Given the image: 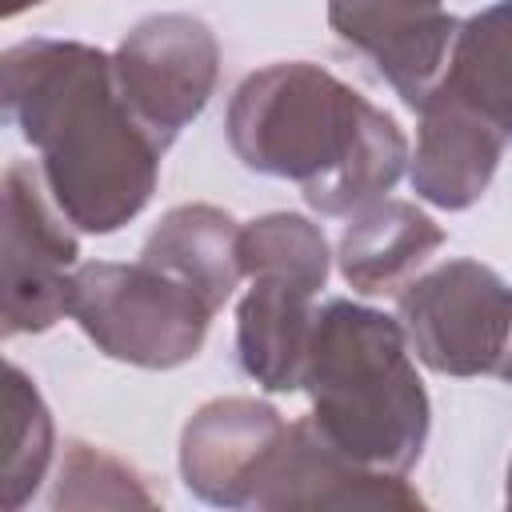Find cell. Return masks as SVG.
Returning a JSON list of instances; mask_svg holds the SVG:
<instances>
[{
    "label": "cell",
    "instance_id": "6da1fadb",
    "mask_svg": "<svg viewBox=\"0 0 512 512\" xmlns=\"http://www.w3.org/2000/svg\"><path fill=\"white\" fill-rule=\"evenodd\" d=\"M4 112L40 156V180L76 232L112 236L160 180V144L128 112L112 52L32 36L4 52Z\"/></svg>",
    "mask_w": 512,
    "mask_h": 512
},
{
    "label": "cell",
    "instance_id": "30bf717a",
    "mask_svg": "<svg viewBox=\"0 0 512 512\" xmlns=\"http://www.w3.org/2000/svg\"><path fill=\"white\" fill-rule=\"evenodd\" d=\"M260 512H288V508H424V496L408 484V476L376 472L344 452H336L316 424L288 420L284 444L264 476L256 496Z\"/></svg>",
    "mask_w": 512,
    "mask_h": 512
},
{
    "label": "cell",
    "instance_id": "8992f818",
    "mask_svg": "<svg viewBox=\"0 0 512 512\" xmlns=\"http://www.w3.org/2000/svg\"><path fill=\"white\" fill-rule=\"evenodd\" d=\"M112 72L136 124L168 152L216 92L220 44L200 16L156 12L120 36Z\"/></svg>",
    "mask_w": 512,
    "mask_h": 512
},
{
    "label": "cell",
    "instance_id": "5bb4252c",
    "mask_svg": "<svg viewBox=\"0 0 512 512\" xmlns=\"http://www.w3.org/2000/svg\"><path fill=\"white\" fill-rule=\"evenodd\" d=\"M140 260L188 284L212 312L240 288V224L216 204H176L148 232Z\"/></svg>",
    "mask_w": 512,
    "mask_h": 512
},
{
    "label": "cell",
    "instance_id": "3957f363",
    "mask_svg": "<svg viewBox=\"0 0 512 512\" xmlns=\"http://www.w3.org/2000/svg\"><path fill=\"white\" fill-rule=\"evenodd\" d=\"M304 392L308 420L348 460L408 476L432 432V400L416 372L400 316L360 300L316 308Z\"/></svg>",
    "mask_w": 512,
    "mask_h": 512
},
{
    "label": "cell",
    "instance_id": "9a60e30c",
    "mask_svg": "<svg viewBox=\"0 0 512 512\" xmlns=\"http://www.w3.org/2000/svg\"><path fill=\"white\" fill-rule=\"evenodd\" d=\"M436 88H448L512 140V0L460 20L448 72Z\"/></svg>",
    "mask_w": 512,
    "mask_h": 512
},
{
    "label": "cell",
    "instance_id": "ac0fdd59",
    "mask_svg": "<svg viewBox=\"0 0 512 512\" xmlns=\"http://www.w3.org/2000/svg\"><path fill=\"white\" fill-rule=\"evenodd\" d=\"M128 504H156V500L124 460L72 440L56 476L52 508H128Z\"/></svg>",
    "mask_w": 512,
    "mask_h": 512
},
{
    "label": "cell",
    "instance_id": "7a4b0ae2",
    "mask_svg": "<svg viewBox=\"0 0 512 512\" xmlns=\"http://www.w3.org/2000/svg\"><path fill=\"white\" fill-rule=\"evenodd\" d=\"M232 156L260 176L300 184L320 216H356L408 172V136L352 84L308 60L248 72L224 112Z\"/></svg>",
    "mask_w": 512,
    "mask_h": 512
},
{
    "label": "cell",
    "instance_id": "d6986e66",
    "mask_svg": "<svg viewBox=\"0 0 512 512\" xmlns=\"http://www.w3.org/2000/svg\"><path fill=\"white\" fill-rule=\"evenodd\" d=\"M36 4H44V0H4V16L12 20V16H20L24 8H36Z\"/></svg>",
    "mask_w": 512,
    "mask_h": 512
},
{
    "label": "cell",
    "instance_id": "8fae6325",
    "mask_svg": "<svg viewBox=\"0 0 512 512\" xmlns=\"http://www.w3.org/2000/svg\"><path fill=\"white\" fill-rule=\"evenodd\" d=\"M416 116V152L408 156L412 192L444 212L472 208L488 192L508 136L464 100H456L448 88H436Z\"/></svg>",
    "mask_w": 512,
    "mask_h": 512
},
{
    "label": "cell",
    "instance_id": "ba28073f",
    "mask_svg": "<svg viewBox=\"0 0 512 512\" xmlns=\"http://www.w3.org/2000/svg\"><path fill=\"white\" fill-rule=\"evenodd\" d=\"M328 28L420 112L448 72L460 20L444 0H328Z\"/></svg>",
    "mask_w": 512,
    "mask_h": 512
},
{
    "label": "cell",
    "instance_id": "4fadbf2b",
    "mask_svg": "<svg viewBox=\"0 0 512 512\" xmlns=\"http://www.w3.org/2000/svg\"><path fill=\"white\" fill-rule=\"evenodd\" d=\"M444 248V228L412 200H376L348 216L336 244L340 276L360 296L404 292Z\"/></svg>",
    "mask_w": 512,
    "mask_h": 512
},
{
    "label": "cell",
    "instance_id": "ffe728a7",
    "mask_svg": "<svg viewBox=\"0 0 512 512\" xmlns=\"http://www.w3.org/2000/svg\"><path fill=\"white\" fill-rule=\"evenodd\" d=\"M504 500L512 504V460H508V480H504Z\"/></svg>",
    "mask_w": 512,
    "mask_h": 512
},
{
    "label": "cell",
    "instance_id": "7c38bea8",
    "mask_svg": "<svg viewBox=\"0 0 512 512\" xmlns=\"http://www.w3.org/2000/svg\"><path fill=\"white\" fill-rule=\"evenodd\" d=\"M312 288L280 276H252L236 304V356L264 392H300L316 328Z\"/></svg>",
    "mask_w": 512,
    "mask_h": 512
},
{
    "label": "cell",
    "instance_id": "277c9868",
    "mask_svg": "<svg viewBox=\"0 0 512 512\" xmlns=\"http://www.w3.org/2000/svg\"><path fill=\"white\" fill-rule=\"evenodd\" d=\"M68 316L108 360L168 372L196 360L216 312L148 260H88L72 272Z\"/></svg>",
    "mask_w": 512,
    "mask_h": 512
},
{
    "label": "cell",
    "instance_id": "e0dca14e",
    "mask_svg": "<svg viewBox=\"0 0 512 512\" xmlns=\"http://www.w3.org/2000/svg\"><path fill=\"white\" fill-rule=\"evenodd\" d=\"M240 272L244 280L280 276V280H296L320 292L332 272V252H328L320 224H312L308 216L268 212V216L240 224Z\"/></svg>",
    "mask_w": 512,
    "mask_h": 512
},
{
    "label": "cell",
    "instance_id": "52a82bcc",
    "mask_svg": "<svg viewBox=\"0 0 512 512\" xmlns=\"http://www.w3.org/2000/svg\"><path fill=\"white\" fill-rule=\"evenodd\" d=\"M4 336L48 332L68 316L80 240L48 196L40 168H4Z\"/></svg>",
    "mask_w": 512,
    "mask_h": 512
},
{
    "label": "cell",
    "instance_id": "9c48e42d",
    "mask_svg": "<svg viewBox=\"0 0 512 512\" xmlns=\"http://www.w3.org/2000/svg\"><path fill=\"white\" fill-rule=\"evenodd\" d=\"M288 420L256 396H216L180 432V480L212 508H256Z\"/></svg>",
    "mask_w": 512,
    "mask_h": 512
},
{
    "label": "cell",
    "instance_id": "2e32d148",
    "mask_svg": "<svg viewBox=\"0 0 512 512\" xmlns=\"http://www.w3.org/2000/svg\"><path fill=\"white\" fill-rule=\"evenodd\" d=\"M56 448L52 412L36 388V380L8 364L4 372V468H0V504L20 512L44 484Z\"/></svg>",
    "mask_w": 512,
    "mask_h": 512
},
{
    "label": "cell",
    "instance_id": "5b68a950",
    "mask_svg": "<svg viewBox=\"0 0 512 512\" xmlns=\"http://www.w3.org/2000/svg\"><path fill=\"white\" fill-rule=\"evenodd\" d=\"M412 356L440 376H496L512 360V284L468 256L424 268L396 300Z\"/></svg>",
    "mask_w": 512,
    "mask_h": 512
}]
</instances>
